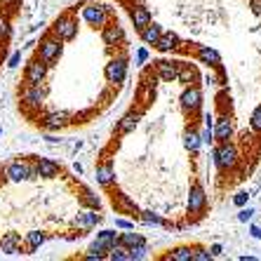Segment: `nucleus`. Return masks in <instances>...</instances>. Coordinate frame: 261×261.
I'll return each instance as SVG.
<instances>
[{
  "label": "nucleus",
  "instance_id": "39",
  "mask_svg": "<svg viewBox=\"0 0 261 261\" xmlns=\"http://www.w3.org/2000/svg\"><path fill=\"white\" fill-rule=\"evenodd\" d=\"M134 59H137V64H146L148 61V49H137V55H134Z\"/></svg>",
  "mask_w": 261,
  "mask_h": 261
},
{
  "label": "nucleus",
  "instance_id": "22",
  "mask_svg": "<svg viewBox=\"0 0 261 261\" xmlns=\"http://www.w3.org/2000/svg\"><path fill=\"white\" fill-rule=\"evenodd\" d=\"M129 17H132V24H134V29L139 31V33H141V31H144L148 24H151V12H148L144 5H137V7H134Z\"/></svg>",
  "mask_w": 261,
  "mask_h": 261
},
{
  "label": "nucleus",
  "instance_id": "37",
  "mask_svg": "<svg viewBox=\"0 0 261 261\" xmlns=\"http://www.w3.org/2000/svg\"><path fill=\"white\" fill-rule=\"evenodd\" d=\"M210 259H214V256L210 254V249H202V247L193 249V259L191 261H210Z\"/></svg>",
  "mask_w": 261,
  "mask_h": 261
},
{
  "label": "nucleus",
  "instance_id": "13",
  "mask_svg": "<svg viewBox=\"0 0 261 261\" xmlns=\"http://www.w3.org/2000/svg\"><path fill=\"white\" fill-rule=\"evenodd\" d=\"M5 176L10 181H29V163L26 160H12L5 167Z\"/></svg>",
  "mask_w": 261,
  "mask_h": 261
},
{
  "label": "nucleus",
  "instance_id": "42",
  "mask_svg": "<svg viewBox=\"0 0 261 261\" xmlns=\"http://www.w3.org/2000/svg\"><path fill=\"white\" fill-rule=\"evenodd\" d=\"M19 61H21V52H14V55L10 57V61H7V66H10V68H17Z\"/></svg>",
  "mask_w": 261,
  "mask_h": 261
},
{
  "label": "nucleus",
  "instance_id": "25",
  "mask_svg": "<svg viewBox=\"0 0 261 261\" xmlns=\"http://www.w3.org/2000/svg\"><path fill=\"white\" fill-rule=\"evenodd\" d=\"M113 205H116V210H120V212H125V214H139L137 205H134V202L129 200V195H125V193L113 195Z\"/></svg>",
  "mask_w": 261,
  "mask_h": 261
},
{
  "label": "nucleus",
  "instance_id": "47",
  "mask_svg": "<svg viewBox=\"0 0 261 261\" xmlns=\"http://www.w3.org/2000/svg\"><path fill=\"white\" fill-rule=\"evenodd\" d=\"M17 3H19V0H0V5H3V7H10V10H12Z\"/></svg>",
  "mask_w": 261,
  "mask_h": 261
},
{
  "label": "nucleus",
  "instance_id": "4",
  "mask_svg": "<svg viewBox=\"0 0 261 261\" xmlns=\"http://www.w3.org/2000/svg\"><path fill=\"white\" fill-rule=\"evenodd\" d=\"M205 207H207L205 189H202L198 181L191 184V191H189V214H191V217H200V214L205 212Z\"/></svg>",
  "mask_w": 261,
  "mask_h": 261
},
{
  "label": "nucleus",
  "instance_id": "48",
  "mask_svg": "<svg viewBox=\"0 0 261 261\" xmlns=\"http://www.w3.org/2000/svg\"><path fill=\"white\" fill-rule=\"evenodd\" d=\"M249 233H252V238H261V228H259V226H252V228H249Z\"/></svg>",
  "mask_w": 261,
  "mask_h": 261
},
{
  "label": "nucleus",
  "instance_id": "36",
  "mask_svg": "<svg viewBox=\"0 0 261 261\" xmlns=\"http://www.w3.org/2000/svg\"><path fill=\"white\" fill-rule=\"evenodd\" d=\"M249 125H252V129H256V132H261V106H256V109L252 111V118H249Z\"/></svg>",
  "mask_w": 261,
  "mask_h": 261
},
{
  "label": "nucleus",
  "instance_id": "15",
  "mask_svg": "<svg viewBox=\"0 0 261 261\" xmlns=\"http://www.w3.org/2000/svg\"><path fill=\"white\" fill-rule=\"evenodd\" d=\"M153 47L158 49V52H163V55H170V52H174V49L181 47V38L176 36V33H160L158 43L153 45Z\"/></svg>",
  "mask_w": 261,
  "mask_h": 261
},
{
  "label": "nucleus",
  "instance_id": "21",
  "mask_svg": "<svg viewBox=\"0 0 261 261\" xmlns=\"http://www.w3.org/2000/svg\"><path fill=\"white\" fill-rule=\"evenodd\" d=\"M36 167H38V176H43V179H55V176H59V163H55L52 158H38Z\"/></svg>",
  "mask_w": 261,
  "mask_h": 261
},
{
  "label": "nucleus",
  "instance_id": "12",
  "mask_svg": "<svg viewBox=\"0 0 261 261\" xmlns=\"http://www.w3.org/2000/svg\"><path fill=\"white\" fill-rule=\"evenodd\" d=\"M101 221V214H97V210H85V212H80L78 217L73 219V226L78 228V231H90V228H94V226Z\"/></svg>",
  "mask_w": 261,
  "mask_h": 261
},
{
  "label": "nucleus",
  "instance_id": "18",
  "mask_svg": "<svg viewBox=\"0 0 261 261\" xmlns=\"http://www.w3.org/2000/svg\"><path fill=\"white\" fill-rule=\"evenodd\" d=\"M195 55H198V59L202 61V64H207V66H221V55H219L217 49H212L210 45H198L195 47Z\"/></svg>",
  "mask_w": 261,
  "mask_h": 261
},
{
  "label": "nucleus",
  "instance_id": "33",
  "mask_svg": "<svg viewBox=\"0 0 261 261\" xmlns=\"http://www.w3.org/2000/svg\"><path fill=\"white\" fill-rule=\"evenodd\" d=\"M139 217H141V221H144V224H148V226H167V224H165V219L160 217V214H153V212H139Z\"/></svg>",
  "mask_w": 261,
  "mask_h": 261
},
{
  "label": "nucleus",
  "instance_id": "27",
  "mask_svg": "<svg viewBox=\"0 0 261 261\" xmlns=\"http://www.w3.org/2000/svg\"><path fill=\"white\" fill-rule=\"evenodd\" d=\"M106 259H111V261H129V249L125 247V245L116 243L109 252H106Z\"/></svg>",
  "mask_w": 261,
  "mask_h": 261
},
{
  "label": "nucleus",
  "instance_id": "34",
  "mask_svg": "<svg viewBox=\"0 0 261 261\" xmlns=\"http://www.w3.org/2000/svg\"><path fill=\"white\" fill-rule=\"evenodd\" d=\"M80 200L85 202L87 207H92V210H99L101 207V202H99V198L92 191H87V189H83V195H80Z\"/></svg>",
  "mask_w": 261,
  "mask_h": 261
},
{
  "label": "nucleus",
  "instance_id": "23",
  "mask_svg": "<svg viewBox=\"0 0 261 261\" xmlns=\"http://www.w3.org/2000/svg\"><path fill=\"white\" fill-rule=\"evenodd\" d=\"M176 80L184 83V85H195V83H198V68L186 64V61H181V64H179V73H176Z\"/></svg>",
  "mask_w": 261,
  "mask_h": 261
},
{
  "label": "nucleus",
  "instance_id": "49",
  "mask_svg": "<svg viewBox=\"0 0 261 261\" xmlns=\"http://www.w3.org/2000/svg\"><path fill=\"white\" fill-rule=\"evenodd\" d=\"M205 125H207V127H212V125H214V118L210 116V113H207V116H205Z\"/></svg>",
  "mask_w": 261,
  "mask_h": 261
},
{
  "label": "nucleus",
  "instance_id": "3",
  "mask_svg": "<svg viewBox=\"0 0 261 261\" xmlns=\"http://www.w3.org/2000/svg\"><path fill=\"white\" fill-rule=\"evenodd\" d=\"M179 101H181V109L186 111V113H198L202 106V92L198 85H186L181 92V97H179Z\"/></svg>",
  "mask_w": 261,
  "mask_h": 261
},
{
  "label": "nucleus",
  "instance_id": "41",
  "mask_svg": "<svg viewBox=\"0 0 261 261\" xmlns=\"http://www.w3.org/2000/svg\"><path fill=\"white\" fill-rule=\"evenodd\" d=\"M247 198L249 195L247 193H238L236 198H233V205H238V207H243V205H247Z\"/></svg>",
  "mask_w": 261,
  "mask_h": 261
},
{
  "label": "nucleus",
  "instance_id": "11",
  "mask_svg": "<svg viewBox=\"0 0 261 261\" xmlns=\"http://www.w3.org/2000/svg\"><path fill=\"white\" fill-rule=\"evenodd\" d=\"M153 64H155V75H158L163 83H172V80H176V73H179V64H181V61L158 59V61H153Z\"/></svg>",
  "mask_w": 261,
  "mask_h": 261
},
{
  "label": "nucleus",
  "instance_id": "14",
  "mask_svg": "<svg viewBox=\"0 0 261 261\" xmlns=\"http://www.w3.org/2000/svg\"><path fill=\"white\" fill-rule=\"evenodd\" d=\"M212 132H214V139L217 141H228L233 137V122L228 116H219L212 125Z\"/></svg>",
  "mask_w": 261,
  "mask_h": 261
},
{
  "label": "nucleus",
  "instance_id": "26",
  "mask_svg": "<svg viewBox=\"0 0 261 261\" xmlns=\"http://www.w3.org/2000/svg\"><path fill=\"white\" fill-rule=\"evenodd\" d=\"M118 243L120 245H125V247H134V245H141V243H146L144 240V236L141 233H137L134 228H125V233H120L118 236Z\"/></svg>",
  "mask_w": 261,
  "mask_h": 261
},
{
  "label": "nucleus",
  "instance_id": "35",
  "mask_svg": "<svg viewBox=\"0 0 261 261\" xmlns=\"http://www.w3.org/2000/svg\"><path fill=\"white\" fill-rule=\"evenodd\" d=\"M10 33H12V29H10V19H7L5 14H0V40H7Z\"/></svg>",
  "mask_w": 261,
  "mask_h": 261
},
{
  "label": "nucleus",
  "instance_id": "5",
  "mask_svg": "<svg viewBox=\"0 0 261 261\" xmlns=\"http://www.w3.org/2000/svg\"><path fill=\"white\" fill-rule=\"evenodd\" d=\"M103 75H106V80H109V83L120 85L122 80L127 78V59H125V57H118V59L109 61V64H106V68H103Z\"/></svg>",
  "mask_w": 261,
  "mask_h": 261
},
{
  "label": "nucleus",
  "instance_id": "6",
  "mask_svg": "<svg viewBox=\"0 0 261 261\" xmlns=\"http://www.w3.org/2000/svg\"><path fill=\"white\" fill-rule=\"evenodd\" d=\"M83 19H85L90 26H94V29H101L106 21H109V12H106V5H97V3H87L85 7H83Z\"/></svg>",
  "mask_w": 261,
  "mask_h": 261
},
{
  "label": "nucleus",
  "instance_id": "28",
  "mask_svg": "<svg viewBox=\"0 0 261 261\" xmlns=\"http://www.w3.org/2000/svg\"><path fill=\"white\" fill-rule=\"evenodd\" d=\"M160 26H155V24H148L144 31H141V40H144L146 45H155L158 43V38H160Z\"/></svg>",
  "mask_w": 261,
  "mask_h": 261
},
{
  "label": "nucleus",
  "instance_id": "29",
  "mask_svg": "<svg viewBox=\"0 0 261 261\" xmlns=\"http://www.w3.org/2000/svg\"><path fill=\"white\" fill-rule=\"evenodd\" d=\"M200 134L195 132V129H189V132L184 134V146H186V151L191 153H198V148H200Z\"/></svg>",
  "mask_w": 261,
  "mask_h": 261
},
{
  "label": "nucleus",
  "instance_id": "8",
  "mask_svg": "<svg viewBox=\"0 0 261 261\" xmlns=\"http://www.w3.org/2000/svg\"><path fill=\"white\" fill-rule=\"evenodd\" d=\"M61 55V40L57 36H47L43 38V43H40V59L45 61V64H52V61H57Z\"/></svg>",
  "mask_w": 261,
  "mask_h": 261
},
{
  "label": "nucleus",
  "instance_id": "7",
  "mask_svg": "<svg viewBox=\"0 0 261 261\" xmlns=\"http://www.w3.org/2000/svg\"><path fill=\"white\" fill-rule=\"evenodd\" d=\"M45 75H47V64H45L40 57L33 61H29V66H26L24 71V80L26 85H40L45 80Z\"/></svg>",
  "mask_w": 261,
  "mask_h": 261
},
{
  "label": "nucleus",
  "instance_id": "45",
  "mask_svg": "<svg viewBox=\"0 0 261 261\" xmlns=\"http://www.w3.org/2000/svg\"><path fill=\"white\" fill-rule=\"evenodd\" d=\"M221 252H224V247H221L219 243H214L212 247H210V254H212V256H221Z\"/></svg>",
  "mask_w": 261,
  "mask_h": 261
},
{
  "label": "nucleus",
  "instance_id": "43",
  "mask_svg": "<svg viewBox=\"0 0 261 261\" xmlns=\"http://www.w3.org/2000/svg\"><path fill=\"white\" fill-rule=\"evenodd\" d=\"M33 179H40L38 176V167H36V163H29V181H33Z\"/></svg>",
  "mask_w": 261,
  "mask_h": 261
},
{
  "label": "nucleus",
  "instance_id": "1",
  "mask_svg": "<svg viewBox=\"0 0 261 261\" xmlns=\"http://www.w3.org/2000/svg\"><path fill=\"white\" fill-rule=\"evenodd\" d=\"M52 36H57L61 43H68L73 38L78 36V21L73 14H61V17L55 19L52 24Z\"/></svg>",
  "mask_w": 261,
  "mask_h": 261
},
{
  "label": "nucleus",
  "instance_id": "31",
  "mask_svg": "<svg viewBox=\"0 0 261 261\" xmlns=\"http://www.w3.org/2000/svg\"><path fill=\"white\" fill-rule=\"evenodd\" d=\"M45 240H47V233H43V231H31L29 236H26L29 249H38L40 245H45Z\"/></svg>",
  "mask_w": 261,
  "mask_h": 261
},
{
  "label": "nucleus",
  "instance_id": "16",
  "mask_svg": "<svg viewBox=\"0 0 261 261\" xmlns=\"http://www.w3.org/2000/svg\"><path fill=\"white\" fill-rule=\"evenodd\" d=\"M0 252L3 254H21V236L19 233H5L0 238Z\"/></svg>",
  "mask_w": 261,
  "mask_h": 261
},
{
  "label": "nucleus",
  "instance_id": "51",
  "mask_svg": "<svg viewBox=\"0 0 261 261\" xmlns=\"http://www.w3.org/2000/svg\"><path fill=\"white\" fill-rule=\"evenodd\" d=\"M73 170L78 172V174H83V165H80V163H75V165H73Z\"/></svg>",
  "mask_w": 261,
  "mask_h": 261
},
{
  "label": "nucleus",
  "instance_id": "40",
  "mask_svg": "<svg viewBox=\"0 0 261 261\" xmlns=\"http://www.w3.org/2000/svg\"><path fill=\"white\" fill-rule=\"evenodd\" d=\"M252 214H254V210H240V212H238V221H249V219H252Z\"/></svg>",
  "mask_w": 261,
  "mask_h": 261
},
{
  "label": "nucleus",
  "instance_id": "50",
  "mask_svg": "<svg viewBox=\"0 0 261 261\" xmlns=\"http://www.w3.org/2000/svg\"><path fill=\"white\" fill-rule=\"evenodd\" d=\"M45 139H47V144H59V139H57V137H52V134H47Z\"/></svg>",
  "mask_w": 261,
  "mask_h": 261
},
{
  "label": "nucleus",
  "instance_id": "10",
  "mask_svg": "<svg viewBox=\"0 0 261 261\" xmlns=\"http://www.w3.org/2000/svg\"><path fill=\"white\" fill-rule=\"evenodd\" d=\"M101 40L103 45H111V47H116V45H120L122 40H125V31H122V26L118 24V21H113V24H106L101 26Z\"/></svg>",
  "mask_w": 261,
  "mask_h": 261
},
{
  "label": "nucleus",
  "instance_id": "44",
  "mask_svg": "<svg viewBox=\"0 0 261 261\" xmlns=\"http://www.w3.org/2000/svg\"><path fill=\"white\" fill-rule=\"evenodd\" d=\"M116 226L118 228H122V231H125V228H134L132 221H125V219H116Z\"/></svg>",
  "mask_w": 261,
  "mask_h": 261
},
{
  "label": "nucleus",
  "instance_id": "19",
  "mask_svg": "<svg viewBox=\"0 0 261 261\" xmlns=\"http://www.w3.org/2000/svg\"><path fill=\"white\" fill-rule=\"evenodd\" d=\"M68 113L66 111H52V113H47V116L43 118V127L45 129H61L68 125Z\"/></svg>",
  "mask_w": 261,
  "mask_h": 261
},
{
  "label": "nucleus",
  "instance_id": "30",
  "mask_svg": "<svg viewBox=\"0 0 261 261\" xmlns=\"http://www.w3.org/2000/svg\"><path fill=\"white\" fill-rule=\"evenodd\" d=\"M193 259V249L191 247H176L165 256V261H191Z\"/></svg>",
  "mask_w": 261,
  "mask_h": 261
},
{
  "label": "nucleus",
  "instance_id": "52",
  "mask_svg": "<svg viewBox=\"0 0 261 261\" xmlns=\"http://www.w3.org/2000/svg\"><path fill=\"white\" fill-rule=\"evenodd\" d=\"M0 134H3V129H0Z\"/></svg>",
  "mask_w": 261,
  "mask_h": 261
},
{
  "label": "nucleus",
  "instance_id": "38",
  "mask_svg": "<svg viewBox=\"0 0 261 261\" xmlns=\"http://www.w3.org/2000/svg\"><path fill=\"white\" fill-rule=\"evenodd\" d=\"M200 141H202V144H212V141H214V132H212V127L202 129V134H200Z\"/></svg>",
  "mask_w": 261,
  "mask_h": 261
},
{
  "label": "nucleus",
  "instance_id": "9",
  "mask_svg": "<svg viewBox=\"0 0 261 261\" xmlns=\"http://www.w3.org/2000/svg\"><path fill=\"white\" fill-rule=\"evenodd\" d=\"M21 103L29 109H40L45 103V90L40 85H26L21 92Z\"/></svg>",
  "mask_w": 261,
  "mask_h": 261
},
{
  "label": "nucleus",
  "instance_id": "46",
  "mask_svg": "<svg viewBox=\"0 0 261 261\" xmlns=\"http://www.w3.org/2000/svg\"><path fill=\"white\" fill-rule=\"evenodd\" d=\"M249 7L254 14H261V0H249Z\"/></svg>",
  "mask_w": 261,
  "mask_h": 261
},
{
  "label": "nucleus",
  "instance_id": "24",
  "mask_svg": "<svg viewBox=\"0 0 261 261\" xmlns=\"http://www.w3.org/2000/svg\"><path fill=\"white\" fill-rule=\"evenodd\" d=\"M97 181L101 184L103 189H111L113 186V181H116V172H113V167H111L109 163H103L97 167Z\"/></svg>",
  "mask_w": 261,
  "mask_h": 261
},
{
  "label": "nucleus",
  "instance_id": "2",
  "mask_svg": "<svg viewBox=\"0 0 261 261\" xmlns=\"http://www.w3.org/2000/svg\"><path fill=\"white\" fill-rule=\"evenodd\" d=\"M214 163L219 170H233L238 165V148L231 141H219V146L214 148Z\"/></svg>",
  "mask_w": 261,
  "mask_h": 261
},
{
  "label": "nucleus",
  "instance_id": "32",
  "mask_svg": "<svg viewBox=\"0 0 261 261\" xmlns=\"http://www.w3.org/2000/svg\"><path fill=\"white\" fill-rule=\"evenodd\" d=\"M146 256H148V247H146V243L129 247V261H141V259H146Z\"/></svg>",
  "mask_w": 261,
  "mask_h": 261
},
{
  "label": "nucleus",
  "instance_id": "17",
  "mask_svg": "<svg viewBox=\"0 0 261 261\" xmlns=\"http://www.w3.org/2000/svg\"><path fill=\"white\" fill-rule=\"evenodd\" d=\"M118 236H120V233L109 231V228H106V231H99V233H97V240L92 243V247H90V249H99V252H109V249L118 243Z\"/></svg>",
  "mask_w": 261,
  "mask_h": 261
},
{
  "label": "nucleus",
  "instance_id": "20",
  "mask_svg": "<svg viewBox=\"0 0 261 261\" xmlns=\"http://www.w3.org/2000/svg\"><path fill=\"white\" fill-rule=\"evenodd\" d=\"M141 111H129V113H125V116L118 120V134H129V132H134V127L139 125V120H141Z\"/></svg>",
  "mask_w": 261,
  "mask_h": 261
}]
</instances>
